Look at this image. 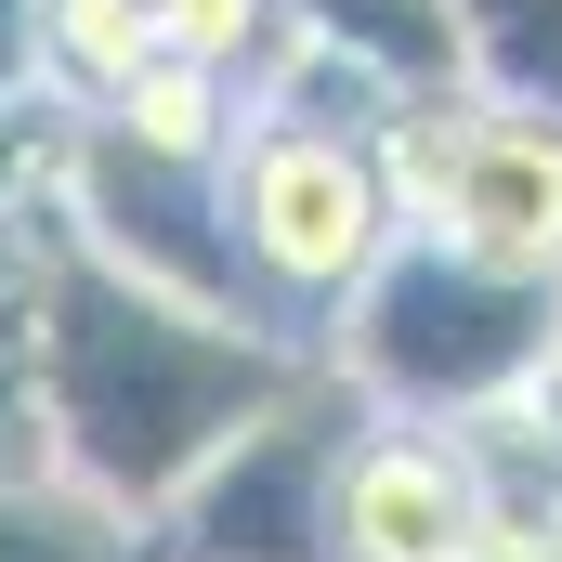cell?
Wrapping results in <instances>:
<instances>
[{
  "label": "cell",
  "instance_id": "cell-1",
  "mask_svg": "<svg viewBox=\"0 0 562 562\" xmlns=\"http://www.w3.org/2000/svg\"><path fill=\"white\" fill-rule=\"evenodd\" d=\"M314 380V340H288L262 314H210L170 288L92 262L53 223L40 262V314H26V393H40V445L66 484H92L105 510L157 524L236 431L288 406Z\"/></svg>",
  "mask_w": 562,
  "mask_h": 562
},
{
  "label": "cell",
  "instance_id": "cell-2",
  "mask_svg": "<svg viewBox=\"0 0 562 562\" xmlns=\"http://www.w3.org/2000/svg\"><path fill=\"white\" fill-rule=\"evenodd\" d=\"M550 340H562V276H510V262L393 236L367 288L314 327V367L380 419H484L537 380Z\"/></svg>",
  "mask_w": 562,
  "mask_h": 562
},
{
  "label": "cell",
  "instance_id": "cell-3",
  "mask_svg": "<svg viewBox=\"0 0 562 562\" xmlns=\"http://www.w3.org/2000/svg\"><path fill=\"white\" fill-rule=\"evenodd\" d=\"M223 236L262 327H327L367 262L393 249V196H380V144L340 119H288V105H236L223 132Z\"/></svg>",
  "mask_w": 562,
  "mask_h": 562
},
{
  "label": "cell",
  "instance_id": "cell-4",
  "mask_svg": "<svg viewBox=\"0 0 562 562\" xmlns=\"http://www.w3.org/2000/svg\"><path fill=\"white\" fill-rule=\"evenodd\" d=\"M367 144H380L393 236L510 262V276H562V119L458 79V92H419V105H380Z\"/></svg>",
  "mask_w": 562,
  "mask_h": 562
},
{
  "label": "cell",
  "instance_id": "cell-5",
  "mask_svg": "<svg viewBox=\"0 0 562 562\" xmlns=\"http://www.w3.org/2000/svg\"><path fill=\"white\" fill-rule=\"evenodd\" d=\"M53 223H66L92 262L170 288V301L249 314L236 236H223V144H144V132H119V119H66Z\"/></svg>",
  "mask_w": 562,
  "mask_h": 562
},
{
  "label": "cell",
  "instance_id": "cell-6",
  "mask_svg": "<svg viewBox=\"0 0 562 562\" xmlns=\"http://www.w3.org/2000/svg\"><path fill=\"white\" fill-rule=\"evenodd\" d=\"M353 419H367V406L314 367L288 406H262V419L144 524V550L157 562H327V484H340Z\"/></svg>",
  "mask_w": 562,
  "mask_h": 562
},
{
  "label": "cell",
  "instance_id": "cell-7",
  "mask_svg": "<svg viewBox=\"0 0 562 562\" xmlns=\"http://www.w3.org/2000/svg\"><path fill=\"white\" fill-rule=\"evenodd\" d=\"M484 537V484L471 445L445 419H353L340 484H327V562H471Z\"/></svg>",
  "mask_w": 562,
  "mask_h": 562
},
{
  "label": "cell",
  "instance_id": "cell-8",
  "mask_svg": "<svg viewBox=\"0 0 562 562\" xmlns=\"http://www.w3.org/2000/svg\"><path fill=\"white\" fill-rule=\"evenodd\" d=\"M276 26H288V53L367 79L380 105H419V92H458V79H471L445 0H276Z\"/></svg>",
  "mask_w": 562,
  "mask_h": 562
},
{
  "label": "cell",
  "instance_id": "cell-9",
  "mask_svg": "<svg viewBox=\"0 0 562 562\" xmlns=\"http://www.w3.org/2000/svg\"><path fill=\"white\" fill-rule=\"evenodd\" d=\"M0 562H157V550H144L132 510H105L92 484L26 471V484H0Z\"/></svg>",
  "mask_w": 562,
  "mask_h": 562
},
{
  "label": "cell",
  "instance_id": "cell-10",
  "mask_svg": "<svg viewBox=\"0 0 562 562\" xmlns=\"http://www.w3.org/2000/svg\"><path fill=\"white\" fill-rule=\"evenodd\" d=\"M445 13H458V53L497 105L562 119V0H445Z\"/></svg>",
  "mask_w": 562,
  "mask_h": 562
},
{
  "label": "cell",
  "instance_id": "cell-11",
  "mask_svg": "<svg viewBox=\"0 0 562 562\" xmlns=\"http://www.w3.org/2000/svg\"><path fill=\"white\" fill-rule=\"evenodd\" d=\"M26 471H53V445H40V393H26V353H0V484H26Z\"/></svg>",
  "mask_w": 562,
  "mask_h": 562
},
{
  "label": "cell",
  "instance_id": "cell-12",
  "mask_svg": "<svg viewBox=\"0 0 562 562\" xmlns=\"http://www.w3.org/2000/svg\"><path fill=\"white\" fill-rule=\"evenodd\" d=\"M471 562H562V510H484Z\"/></svg>",
  "mask_w": 562,
  "mask_h": 562
},
{
  "label": "cell",
  "instance_id": "cell-13",
  "mask_svg": "<svg viewBox=\"0 0 562 562\" xmlns=\"http://www.w3.org/2000/svg\"><path fill=\"white\" fill-rule=\"evenodd\" d=\"M40 92V26H26V0H0V105H26Z\"/></svg>",
  "mask_w": 562,
  "mask_h": 562
},
{
  "label": "cell",
  "instance_id": "cell-14",
  "mask_svg": "<svg viewBox=\"0 0 562 562\" xmlns=\"http://www.w3.org/2000/svg\"><path fill=\"white\" fill-rule=\"evenodd\" d=\"M524 419H537V431H550V445H562V340H550V353H537V380H524Z\"/></svg>",
  "mask_w": 562,
  "mask_h": 562
}]
</instances>
